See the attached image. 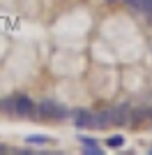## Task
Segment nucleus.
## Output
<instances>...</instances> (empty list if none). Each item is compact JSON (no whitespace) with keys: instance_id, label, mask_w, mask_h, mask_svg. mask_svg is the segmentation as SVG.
<instances>
[{"instance_id":"nucleus-1","label":"nucleus","mask_w":152,"mask_h":155,"mask_svg":"<svg viewBox=\"0 0 152 155\" xmlns=\"http://www.w3.org/2000/svg\"><path fill=\"white\" fill-rule=\"evenodd\" d=\"M108 114H111V125H127L131 120V107L127 102L118 104L113 109H108Z\"/></svg>"},{"instance_id":"nucleus-2","label":"nucleus","mask_w":152,"mask_h":155,"mask_svg":"<svg viewBox=\"0 0 152 155\" xmlns=\"http://www.w3.org/2000/svg\"><path fill=\"white\" fill-rule=\"evenodd\" d=\"M35 111V102L28 95H16V104H14V114L16 116H32Z\"/></svg>"},{"instance_id":"nucleus-3","label":"nucleus","mask_w":152,"mask_h":155,"mask_svg":"<svg viewBox=\"0 0 152 155\" xmlns=\"http://www.w3.org/2000/svg\"><path fill=\"white\" fill-rule=\"evenodd\" d=\"M71 118H74V125L78 130L92 127V111H88V109H76L74 114H71Z\"/></svg>"},{"instance_id":"nucleus-4","label":"nucleus","mask_w":152,"mask_h":155,"mask_svg":"<svg viewBox=\"0 0 152 155\" xmlns=\"http://www.w3.org/2000/svg\"><path fill=\"white\" fill-rule=\"evenodd\" d=\"M55 102L51 100H42L39 104H35V111H37V118H55Z\"/></svg>"},{"instance_id":"nucleus-5","label":"nucleus","mask_w":152,"mask_h":155,"mask_svg":"<svg viewBox=\"0 0 152 155\" xmlns=\"http://www.w3.org/2000/svg\"><path fill=\"white\" fill-rule=\"evenodd\" d=\"M106 125H111V114H108V109L92 114V127H97V130H104Z\"/></svg>"},{"instance_id":"nucleus-6","label":"nucleus","mask_w":152,"mask_h":155,"mask_svg":"<svg viewBox=\"0 0 152 155\" xmlns=\"http://www.w3.org/2000/svg\"><path fill=\"white\" fill-rule=\"evenodd\" d=\"M25 141L35 143V146H49V143H53V139H51V137H44V134H30Z\"/></svg>"},{"instance_id":"nucleus-7","label":"nucleus","mask_w":152,"mask_h":155,"mask_svg":"<svg viewBox=\"0 0 152 155\" xmlns=\"http://www.w3.org/2000/svg\"><path fill=\"white\" fill-rule=\"evenodd\" d=\"M14 104H16V95H14V97H2V100H0V111L14 114Z\"/></svg>"},{"instance_id":"nucleus-8","label":"nucleus","mask_w":152,"mask_h":155,"mask_svg":"<svg viewBox=\"0 0 152 155\" xmlns=\"http://www.w3.org/2000/svg\"><path fill=\"white\" fill-rule=\"evenodd\" d=\"M106 146H108V148H122V146H125V137H122V134L108 137V139H106Z\"/></svg>"},{"instance_id":"nucleus-9","label":"nucleus","mask_w":152,"mask_h":155,"mask_svg":"<svg viewBox=\"0 0 152 155\" xmlns=\"http://www.w3.org/2000/svg\"><path fill=\"white\" fill-rule=\"evenodd\" d=\"M83 153H85V155H101L104 150L99 148V143H95V146H85V148H83Z\"/></svg>"},{"instance_id":"nucleus-10","label":"nucleus","mask_w":152,"mask_h":155,"mask_svg":"<svg viewBox=\"0 0 152 155\" xmlns=\"http://www.w3.org/2000/svg\"><path fill=\"white\" fill-rule=\"evenodd\" d=\"M0 153H7V148H5V146H0Z\"/></svg>"},{"instance_id":"nucleus-11","label":"nucleus","mask_w":152,"mask_h":155,"mask_svg":"<svg viewBox=\"0 0 152 155\" xmlns=\"http://www.w3.org/2000/svg\"><path fill=\"white\" fill-rule=\"evenodd\" d=\"M147 116H152V109H150V111H147Z\"/></svg>"},{"instance_id":"nucleus-12","label":"nucleus","mask_w":152,"mask_h":155,"mask_svg":"<svg viewBox=\"0 0 152 155\" xmlns=\"http://www.w3.org/2000/svg\"><path fill=\"white\" fill-rule=\"evenodd\" d=\"M106 2H115V0H106Z\"/></svg>"}]
</instances>
